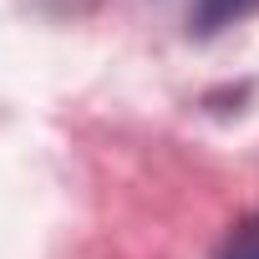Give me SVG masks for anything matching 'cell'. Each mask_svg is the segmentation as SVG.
Instances as JSON below:
<instances>
[{"instance_id":"cell-1","label":"cell","mask_w":259,"mask_h":259,"mask_svg":"<svg viewBox=\"0 0 259 259\" xmlns=\"http://www.w3.org/2000/svg\"><path fill=\"white\" fill-rule=\"evenodd\" d=\"M254 11H259V0H193L188 21H193V31H198V36H213V31H224V26H234V21L254 16Z\"/></svg>"},{"instance_id":"cell-2","label":"cell","mask_w":259,"mask_h":259,"mask_svg":"<svg viewBox=\"0 0 259 259\" xmlns=\"http://www.w3.org/2000/svg\"><path fill=\"white\" fill-rule=\"evenodd\" d=\"M213 259H259V213L239 219V224H234V229L219 239Z\"/></svg>"}]
</instances>
